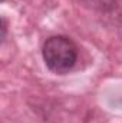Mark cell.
Instances as JSON below:
<instances>
[{
  "mask_svg": "<svg viewBox=\"0 0 122 123\" xmlns=\"http://www.w3.org/2000/svg\"><path fill=\"white\" fill-rule=\"evenodd\" d=\"M88 7L98 12L108 13L116 7V0H82Z\"/></svg>",
  "mask_w": 122,
  "mask_h": 123,
  "instance_id": "obj_2",
  "label": "cell"
},
{
  "mask_svg": "<svg viewBox=\"0 0 122 123\" xmlns=\"http://www.w3.org/2000/svg\"><path fill=\"white\" fill-rule=\"evenodd\" d=\"M6 30H7V27H6V20L4 19H1V42H4V39H6Z\"/></svg>",
  "mask_w": 122,
  "mask_h": 123,
  "instance_id": "obj_3",
  "label": "cell"
},
{
  "mask_svg": "<svg viewBox=\"0 0 122 123\" xmlns=\"http://www.w3.org/2000/svg\"><path fill=\"white\" fill-rule=\"evenodd\" d=\"M42 56L49 70L65 74L73 69L78 60V47L66 36H52L45 42Z\"/></svg>",
  "mask_w": 122,
  "mask_h": 123,
  "instance_id": "obj_1",
  "label": "cell"
}]
</instances>
